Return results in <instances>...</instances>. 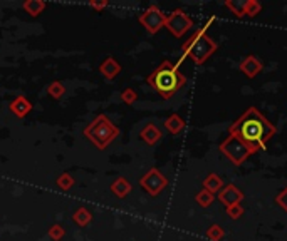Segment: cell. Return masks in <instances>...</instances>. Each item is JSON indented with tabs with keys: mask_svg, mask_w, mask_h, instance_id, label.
<instances>
[{
	"mask_svg": "<svg viewBox=\"0 0 287 241\" xmlns=\"http://www.w3.org/2000/svg\"><path fill=\"white\" fill-rule=\"evenodd\" d=\"M45 7H47L45 0H25L22 4V9L30 15V17H37V15L44 12Z\"/></svg>",
	"mask_w": 287,
	"mask_h": 241,
	"instance_id": "cell-17",
	"label": "cell"
},
{
	"mask_svg": "<svg viewBox=\"0 0 287 241\" xmlns=\"http://www.w3.org/2000/svg\"><path fill=\"white\" fill-rule=\"evenodd\" d=\"M262 10V5L257 0H247V5H245V17H255L257 14H260Z\"/></svg>",
	"mask_w": 287,
	"mask_h": 241,
	"instance_id": "cell-24",
	"label": "cell"
},
{
	"mask_svg": "<svg viewBox=\"0 0 287 241\" xmlns=\"http://www.w3.org/2000/svg\"><path fill=\"white\" fill-rule=\"evenodd\" d=\"M139 186H141L150 196H158L168 188V177H166L158 167H151V169H148L141 176Z\"/></svg>",
	"mask_w": 287,
	"mask_h": 241,
	"instance_id": "cell-6",
	"label": "cell"
},
{
	"mask_svg": "<svg viewBox=\"0 0 287 241\" xmlns=\"http://www.w3.org/2000/svg\"><path fill=\"white\" fill-rule=\"evenodd\" d=\"M195 201L200 204L202 208H208L213 201H215V195L208 190H205V188H202V190L195 195Z\"/></svg>",
	"mask_w": 287,
	"mask_h": 241,
	"instance_id": "cell-21",
	"label": "cell"
},
{
	"mask_svg": "<svg viewBox=\"0 0 287 241\" xmlns=\"http://www.w3.org/2000/svg\"><path fill=\"white\" fill-rule=\"evenodd\" d=\"M121 69H123L121 64H119L114 57H106V59L101 62V66H99V72H101V76L108 81H113L114 77L121 72Z\"/></svg>",
	"mask_w": 287,
	"mask_h": 241,
	"instance_id": "cell-11",
	"label": "cell"
},
{
	"mask_svg": "<svg viewBox=\"0 0 287 241\" xmlns=\"http://www.w3.org/2000/svg\"><path fill=\"white\" fill-rule=\"evenodd\" d=\"M121 101H123L124 104H128V106H133V104L138 101L136 91H134V89H131V87H126V89H124V91L121 92Z\"/></svg>",
	"mask_w": 287,
	"mask_h": 241,
	"instance_id": "cell-25",
	"label": "cell"
},
{
	"mask_svg": "<svg viewBox=\"0 0 287 241\" xmlns=\"http://www.w3.org/2000/svg\"><path fill=\"white\" fill-rule=\"evenodd\" d=\"M277 133L275 126L259 111L257 107L250 106L237 120H233L228 128V134L237 138L249 146L254 153L265 149L270 138Z\"/></svg>",
	"mask_w": 287,
	"mask_h": 241,
	"instance_id": "cell-1",
	"label": "cell"
},
{
	"mask_svg": "<svg viewBox=\"0 0 287 241\" xmlns=\"http://www.w3.org/2000/svg\"><path fill=\"white\" fill-rule=\"evenodd\" d=\"M56 185H57V188H61L62 191H69V190H72V186L76 185V179L71 172H62V174L57 176Z\"/></svg>",
	"mask_w": 287,
	"mask_h": 241,
	"instance_id": "cell-20",
	"label": "cell"
},
{
	"mask_svg": "<svg viewBox=\"0 0 287 241\" xmlns=\"http://www.w3.org/2000/svg\"><path fill=\"white\" fill-rule=\"evenodd\" d=\"M109 5L108 0H103V2H99V0H91L89 2V7H92L94 10H98V12H101L103 9H106Z\"/></svg>",
	"mask_w": 287,
	"mask_h": 241,
	"instance_id": "cell-29",
	"label": "cell"
},
{
	"mask_svg": "<svg viewBox=\"0 0 287 241\" xmlns=\"http://www.w3.org/2000/svg\"><path fill=\"white\" fill-rule=\"evenodd\" d=\"M139 24L143 25L146 29V32L155 35L158 34L161 29L165 27V22H166V15L161 12V9L158 5H150L148 9L145 10V12L139 15Z\"/></svg>",
	"mask_w": 287,
	"mask_h": 241,
	"instance_id": "cell-8",
	"label": "cell"
},
{
	"mask_svg": "<svg viewBox=\"0 0 287 241\" xmlns=\"http://www.w3.org/2000/svg\"><path fill=\"white\" fill-rule=\"evenodd\" d=\"M238 67H240V71L249 77V79H254V77L262 71L264 64L255 55H247L242 62H240Z\"/></svg>",
	"mask_w": 287,
	"mask_h": 241,
	"instance_id": "cell-12",
	"label": "cell"
},
{
	"mask_svg": "<svg viewBox=\"0 0 287 241\" xmlns=\"http://www.w3.org/2000/svg\"><path fill=\"white\" fill-rule=\"evenodd\" d=\"M244 200V193L238 190L235 185H225L218 191V201H220L225 208L235 206V204H240V201Z\"/></svg>",
	"mask_w": 287,
	"mask_h": 241,
	"instance_id": "cell-9",
	"label": "cell"
},
{
	"mask_svg": "<svg viewBox=\"0 0 287 241\" xmlns=\"http://www.w3.org/2000/svg\"><path fill=\"white\" fill-rule=\"evenodd\" d=\"M207 238L210 241H222L223 236H225V231H223V228L220 226V224H212V226H208L207 229Z\"/></svg>",
	"mask_w": 287,
	"mask_h": 241,
	"instance_id": "cell-23",
	"label": "cell"
},
{
	"mask_svg": "<svg viewBox=\"0 0 287 241\" xmlns=\"http://www.w3.org/2000/svg\"><path fill=\"white\" fill-rule=\"evenodd\" d=\"M139 138H141V141H145L148 146H155L160 143L161 138H163V133H161V129L156 124L148 123L141 129V133H139Z\"/></svg>",
	"mask_w": 287,
	"mask_h": 241,
	"instance_id": "cell-13",
	"label": "cell"
},
{
	"mask_svg": "<svg viewBox=\"0 0 287 241\" xmlns=\"http://www.w3.org/2000/svg\"><path fill=\"white\" fill-rule=\"evenodd\" d=\"M109 190H111V193L116 198H119V200H124V198L131 193V183H129L124 176H119L111 183Z\"/></svg>",
	"mask_w": 287,
	"mask_h": 241,
	"instance_id": "cell-14",
	"label": "cell"
},
{
	"mask_svg": "<svg viewBox=\"0 0 287 241\" xmlns=\"http://www.w3.org/2000/svg\"><path fill=\"white\" fill-rule=\"evenodd\" d=\"M213 22H215V15H212V17L203 24V27L198 29L195 34H192L188 40H185L183 47H181V49H183V57H181V59L188 57L197 66H202L215 54L218 45L217 42L207 34L208 27H210Z\"/></svg>",
	"mask_w": 287,
	"mask_h": 241,
	"instance_id": "cell-3",
	"label": "cell"
},
{
	"mask_svg": "<svg viewBox=\"0 0 287 241\" xmlns=\"http://www.w3.org/2000/svg\"><path fill=\"white\" fill-rule=\"evenodd\" d=\"M275 203H277V204H279V206H280V208H282V209H284V211L287 213V186L284 188V190H282V191H280V193H279V195H277V196H275Z\"/></svg>",
	"mask_w": 287,
	"mask_h": 241,
	"instance_id": "cell-28",
	"label": "cell"
},
{
	"mask_svg": "<svg viewBox=\"0 0 287 241\" xmlns=\"http://www.w3.org/2000/svg\"><path fill=\"white\" fill-rule=\"evenodd\" d=\"M223 5H225L235 17L238 19L245 17V5H247V0H227Z\"/></svg>",
	"mask_w": 287,
	"mask_h": 241,
	"instance_id": "cell-19",
	"label": "cell"
},
{
	"mask_svg": "<svg viewBox=\"0 0 287 241\" xmlns=\"http://www.w3.org/2000/svg\"><path fill=\"white\" fill-rule=\"evenodd\" d=\"M165 27L168 29L171 35H175L176 39H181L193 27V20L190 19V15L186 14L185 10L175 9L173 12L166 15Z\"/></svg>",
	"mask_w": 287,
	"mask_h": 241,
	"instance_id": "cell-7",
	"label": "cell"
},
{
	"mask_svg": "<svg viewBox=\"0 0 287 241\" xmlns=\"http://www.w3.org/2000/svg\"><path fill=\"white\" fill-rule=\"evenodd\" d=\"M165 129L168 131L170 134H180L181 131L185 129V119L176 112L170 114V116L165 119Z\"/></svg>",
	"mask_w": 287,
	"mask_h": 241,
	"instance_id": "cell-15",
	"label": "cell"
},
{
	"mask_svg": "<svg viewBox=\"0 0 287 241\" xmlns=\"http://www.w3.org/2000/svg\"><path fill=\"white\" fill-rule=\"evenodd\" d=\"M220 153L225 156L233 166H242L244 162L254 154V151L245 143H242L237 136L228 134L220 143Z\"/></svg>",
	"mask_w": 287,
	"mask_h": 241,
	"instance_id": "cell-5",
	"label": "cell"
},
{
	"mask_svg": "<svg viewBox=\"0 0 287 241\" xmlns=\"http://www.w3.org/2000/svg\"><path fill=\"white\" fill-rule=\"evenodd\" d=\"M72 221H74L79 228H86V226H89L92 221V213L87 208L81 206L76 209L74 214H72Z\"/></svg>",
	"mask_w": 287,
	"mask_h": 241,
	"instance_id": "cell-16",
	"label": "cell"
},
{
	"mask_svg": "<svg viewBox=\"0 0 287 241\" xmlns=\"http://www.w3.org/2000/svg\"><path fill=\"white\" fill-rule=\"evenodd\" d=\"M49 238L51 239H54V241H61L62 238H64V234H66V229L61 226V224H52V226L49 228Z\"/></svg>",
	"mask_w": 287,
	"mask_h": 241,
	"instance_id": "cell-26",
	"label": "cell"
},
{
	"mask_svg": "<svg viewBox=\"0 0 287 241\" xmlns=\"http://www.w3.org/2000/svg\"><path fill=\"white\" fill-rule=\"evenodd\" d=\"M225 211H227L228 218H230V219H238L244 214V208H242V204H235V206L225 208Z\"/></svg>",
	"mask_w": 287,
	"mask_h": 241,
	"instance_id": "cell-27",
	"label": "cell"
},
{
	"mask_svg": "<svg viewBox=\"0 0 287 241\" xmlns=\"http://www.w3.org/2000/svg\"><path fill=\"white\" fill-rule=\"evenodd\" d=\"M9 109L14 116H17L19 119H24L30 111H32L34 106H32V102L24 96V94H19V96L9 104Z\"/></svg>",
	"mask_w": 287,
	"mask_h": 241,
	"instance_id": "cell-10",
	"label": "cell"
},
{
	"mask_svg": "<svg viewBox=\"0 0 287 241\" xmlns=\"http://www.w3.org/2000/svg\"><path fill=\"white\" fill-rule=\"evenodd\" d=\"M47 94L54 99V101H59V99L66 94V86L64 82L61 81H54L52 84H49L47 86Z\"/></svg>",
	"mask_w": 287,
	"mask_h": 241,
	"instance_id": "cell-22",
	"label": "cell"
},
{
	"mask_svg": "<svg viewBox=\"0 0 287 241\" xmlns=\"http://www.w3.org/2000/svg\"><path fill=\"white\" fill-rule=\"evenodd\" d=\"M84 136L99 151H104L119 136V129L106 114H99L84 128Z\"/></svg>",
	"mask_w": 287,
	"mask_h": 241,
	"instance_id": "cell-4",
	"label": "cell"
},
{
	"mask_svg": "<svg viewBox=\"0 0 287 241\" xmlns=\"http://www.w3.org/2000/svg\"><path fill=\"white\" fill-rule=\"evenodd\" d=\"M146 82L163 99H171L186 84V77L180 72L178 64L163 61L146 77Z\"/></svg>",
	"mask_w": 287,
	"mask_h": 241,
	"instance_id": "cell-2",
	"label": "cell"
},
{
	"mask_svg": "<svg viewBox=\"0 0 287 241\" xmlns=\"http://www.w3.org/2000/svg\"><path fill=\"white\" fill-rule=\"evenodd\" d=\"M223 186H225V185H223L222 177L218 174H215V172H210V174L203 179V188L208 190L210 193H213V195H217V193L220 191Z\"/></svg>",
	"mask_w": 287,
	"mask_h": 241,
	"instance_id": "cell-18",
	"label": "cell"
}]
</instances>
